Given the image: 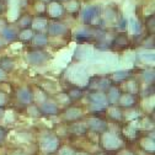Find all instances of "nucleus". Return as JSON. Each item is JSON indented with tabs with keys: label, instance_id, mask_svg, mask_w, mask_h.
Masks as SVG:
<instances>
[{
	"label": "nucleus",
	"instance_id": "obj_7",
	"mask_svg": "<svg viewBox=\"0 0 155 155\" xmlns=\"http://www.w3.org/2000/svg\"><path fill=\"white\" fill-rule=\"evenodd\" d=\"M95 14H96V10H95V8L87 9V10L85 11V14H84V17H85V20H86V21L91 20V18H92V17L95 16Z\"/></svg>",
	"mask_w": 155,
	"mask_h": 155
},
{
	"label": "nucleus",
	"instance_id": "obj_4",
	"mask_svg": "<svg viewBox=\"0 0 155 155\" xmlns=\"http://www.w3.org/2000/svg\"><path fill=\"white\" fill-rule=\"evenodd\" d=\"M57 140L55 139H49L47 143H43V148L47 150V151H52V150H54L55 149V147H57Z\"/></svg>",
	"mask_w": 155,
	"mask_h": 155
},
{
	"label": "nucleus",
	"instance_id": "obj_10",
	"mask_svg": "<svg viewBox=\"0 0 155 155\" xmlns=\"http://www.w3.org/2000/svg\"><path fill=\"white\" fill-rule=\"evenodd\" d=\"M110 96H112V97H113V99H112V101H116V97H117V91H116V90H112Z\"/></svg>",
	"mask_w": 155,
	"mask_h": 155
},
{
	"label": "nucleus",
	"instance_id": "obj_11",
	"mask_svg": "<svg viewBox=\"0 0 155 155\" xmlns=\"http://www.w3.org/2000/svg\"><path fill=\"white\" fill-rule=\"evenodd\" d=\"M4 137H5V132H4L2 128H0V140L4 139Z\"/></svg>",
	"mask_w": 155,
	"mask_h": 155
},
{
	"label": "nucleus",
	"instance_id": "obj_1",
	"mask_svg": "<svg viewBox=\"0 0 155 155\" xmlns=\"http://www.w3.org/2000/svg\"><path fill=\"white\" fill-rule=\"evenodd\" d=\"M45 58H46V55H45L42 52H33V53H31V54L28 55L30 62L33 63V64L42 63V62L45 61Z\"/></svg>",
	"mask_w": 155,
	"mask_h": 155
},
{
	"label": "nucleus",
	"instance_id": "obj_8",
	"mask_svg": "<svg viewBox=\"0 0 155 155\" xmlns=\"http://www.w3.org/2000/svg\"><path fill=\"white\" fill-rule=\"evenodd\" d=\"M91 126H92L95 129H101L100 127H105V124H104V123L97 122V121H92V122H91Z\"/></svg>",
	"mask_w": 155,
	"mask_h": 155
},
{
	"label": "nucleus",
	"instance_id": "obj_9",
	"mask_svg": "<svg viewBox=\"0 0 155 155\" xmlns=\"http://www.w3.org/2000/svg\"><path fill=\"white\" fill-rule=\"evenodd\" d=\"M61 155H75V154H74L73 150L65 148V149H62V150H61Z\"/></svg>",
	"mask_w": 155,
	"mask_h": 155
},
{
	"label": "nucleus",
	"instance_id": "obj_2",
	"mask_svg": "<svg viewBox=\"0 0 155 155\" xmlns=\"http://www.w3.org/2000/svg\"><path fill=\"white\" fill-rule=\"evenodd\" d=\"M18 99L22 102H28L31 100V94L27 90H20L18 91Z\"/></svg>",
	"mask_w": 155,
	"mask_h": 155
},
{
	"label": "nucleus",
	"instance_id": "obj_6",
	"mask_svg": "<svg viewBox=\"0 0 155 155\" xmlns=\"http://www.w3.org/2000/svg\"><path fill=\"white\" fill-rule=\"evenodd\" d=\"M49 31H51V33H53V35H58V33L64 32V27L61 26V25H52Z\"/></svg>",
	"mask_w": 155,
	"mask_h": 155
},
{
	"label": "nucleus",
	"instance_id": "obj_5",
	"mask_svg": "<svg viewBox=\"0 0 155 155\" xmlns=\"http://www.w3.org/2000/svg\"><path fill=\"white\" fill-rule=\"evenodd\" d=\"M91 100L94 101V102H96V104H106V100H105V96L104 95H101V94H95V95H92L91 96Z\"/></svg>",
	"mask_w": 155,
	"mask_h": 155
},
{
	"label": "nucleus",
	"instance_id": "obj_3",
	"mask_svg": "<svg viewBox=\"0 0 155 155\" xmlns=\"http://www.w3.org/2000/svg\"><path fill=\"white\" fill-rule=\"evenodd\" d=\"M42 110L47 113H57V106L54 104H45L42 106Z\"/></svg>",
	"mask_w": 155,
	"mask_h": 155
}]
</instances>
